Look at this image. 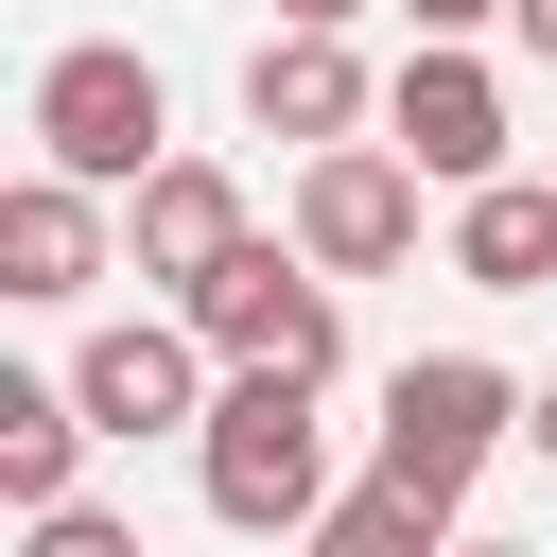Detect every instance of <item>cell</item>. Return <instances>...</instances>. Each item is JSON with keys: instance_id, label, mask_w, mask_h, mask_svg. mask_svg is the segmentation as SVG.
<instances>
[{"instance_id": "8fae6325", "label": "cell", "mask_w": 557, "mask_h": 557, "mask_svg": "<svg viewBox=\"0 0 557 557\" xmlns=\"http://www.w3.org/2000/svg\"><path fill=\"white\" fill-rule=\"evenodd\" d=\"M453 278H470V296H540V278H557V174L453 191Z\"/></svg>"}, {"instance_id": "30bf717a", "label": "cell", "mask_w": 557, "mask_h": 557, "mask_svg": "<svg viewBox=\"0 0 557 557\" xmlns=\"http://www.w3.org/2000/svg\"><path fill=\"white\" fill-rule=\"evenodd\" d=\"M226 244H244V191H226V157H157V174L122 191V261H139L157 296H191Z\"/></svg>"}, {"instance_id": "2e32d148", "label": "cell", "mask_w": 557, "mask_h": 557, "mask_svg": "<svg viewBox=\"0 0 557 557\" xmlns=\"http://www.w3.org/2000/svg\"><path fill=\"white\" fill-rule=\"evenodd\" d=\"M522 453H540V470H557V383H540V400H522Z\"/></svg>"}, {"instance_id": "7c38bea8", "label": "cell", "mask_w": 557, "mask_h": 557, "mask_svg": "<svg viewBox=\"0 0 557 557\" xmlns=\"http://www.w3.org/2000/svg\"><path fill=\"white\" fill-rule=\"evenodd\" d=\"M87 435H104V418L70 400V366H52V383H35V366H0V505H17V522H35V505H70Z\"/></svg>"}, {"instance_id": "4fadbf2b", "label": "cell", "mask_w": 557, "mask_h": 557, "mask_svg": "<svg viewBox=\"0 0 557 557\" xmlns=\"http://www.w3.org/2000/svg\"><path fill=\"white\" fill-rule=\"evenodd\" d=\"M453 522H470L453 487H418V470H366V487H331V505H313V557H435Z\"/></svg>"}, {"instance_id": "5b68a950", "label": "cell", "mask_w": 557, "mask_h": 557, "mask_svg": "<svg viewBox=\"0 0 557 557\" xmlns=\"http://www.w3.org/2000/svg\"><path fill=\"white\" fill-rule=\"evenodd\" d=\"M418 191H435V174H418L400 139H313V157H296V244H313L331 278H400V261H418Z\"/></svg>"}, {"instance_id": "52a82bcc", "label": "cell", "mask_w": 557, "mask_h": 557, "mask_svg": "<svg viewBox=\"0 0 557 557\" xmlns=\"http://www.w3.org/2000/svg\"><path fill=\"white\" fill-rule=\"evenodd\" d=\"M383 139H400L435 191H487V174H505V70H487L470 35H418L400 87H383Z\"/></svg>"}, {"instance_id": "277c9868", "label": "cell", "mask_w": 557, "mask_h": 557, "mask_svg": "<svg viewBox=\"0 0 557 557\" xmlns=\"http://www.w3.org/2000/svg\"><path fill=\"white\" fill-rule=\"evenodd\" d=\"M522 400H540V383H505L487 348H418V366L383 383V470H418V487H453V505H470V487H487V453L522 435Z\"/></svg>"}, {"instance_id": "e0dca14e", "label": "cell", "mask_w": 557, "mask_h": 557, "mask_svg": "<svg viewBox=\"0 0 557 557\" xmlns=\"http://www.w3.org/2000/svg\"><path fill=\"white\" fill-rule=\"evenodd\" d=\"M278 17H366V0H278Z\"/></svg>"}, {"instance_id": "8992f818", "label": "cell", "mask_w": 557, "mask_h": 557, "mask_svg": "<svg viewBox=\"0 0 557 557\" xmlns=\"http://www.w3.org/2000/svg\"><path fill=\"white\" fill-rule=\"evenodd\" d=\"M209 383H226V348H209L191 313H104V331L70 348V400H87L122 453H139V435H191V418H209Z\"/></svg>"}, {"instance_id": "ba28073f", "label": "cell", "mask_w": 557, "mask_h": 557, "mask_svg": "<svg viewBox=\"0 0 557 557\" xmlns=\"http://www.w3.org/2000/svg\"><path fill=\"white\" fill-rule=\"evenodd\" d=\"M244 122H261V139H296V157H313V139H366V122H383V87H366L348 17H278V35L244 52Z\"/></svg>"}, {"instance_id": "5bb4252c", "label": "cell", "mask_w": 557, "mask_h": 557, "mask_svg": "<svg viewBox=\"0 0 557 557\" xmlns=\"http://www.w3.org/2000/svg\"><path fill=\"white\" fill-rule=\"evenodd\" d=\"M400 17H418V35H487L505 0H400Z\"/></svg>"}, {"instance_id": "3957f363", "label": "cell", "mask_w": 557, "mask_h": 557, "mask_svg": "<svg viewBox=\"0 0 557 557\" xmlns=\"http://www.w3.org/2000/svg\"><path fill=\"white\" fill-rule=\"evenodd\" d=\"M174 313H191L226 366H313V383L348 366V278H331L313 244H261V226H244V244H226V261H209Z\"/></svg>"}, {"instance_id": "9a60e30c", "label": "cell", "mask_w": 557, "mask_h": 557, "mask_svg": "<svg viewBox=\"0 0 557 557\" xmlns=\"http://www.w3.org/2000/svg\"><path fill=\"white\" fill-rule=\"evenodd\" d=\"M505 35H522V52H540V70H557V0H505Z\"/></svg>"}, {"instance_id": "7a4b0ae2", "label": "cell", "mask_w": 557, "mask_h": 557, "mask_svg": "<svg viewBox=\"0 0 557 557\" xmlns=\"http://www.w3.org/2000/svg\"><path fill=\"white\" fill-rule=\"evenodd\" d=\"M35 157H52V174H87V191H139V174L174 157V87H157V52L70 35V52L35 70Z\"/></svg>"}, {"instance_id": "6da1fadb", "label": "cell", "mask_w": 557, "mask_h": 557, "mask_svg": "<svg viewBox=\"0 0 557 557\" xmlns=\"http://www.w3.org/2000/svg\"><path fill=\"white\" fill-rule=\"evenodd\" d=\"M313 400H331L313 366H226V383H209L191 487H209L226 540H313V505H331V418H313Z\"/></svg>"}, {"instance_id": "9c48e42d", "label": "cell", "mask_w": 557, "mask_h": 557, "mask_svg": "<svg viewBox=\"0 0 557 557\" xmlns=\"http://www.w3.org/2000/svg\"><path fill=\"white\" fill-rule=\"evenodd\" d=\"M104 261H122V226H104V191L35 157V174L0 191V296H35V313H70V296L104 278Z\"/></svg>"}]
</instances>
